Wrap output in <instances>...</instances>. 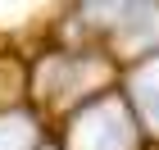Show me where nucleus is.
<instances>
[{"instance_id": "nucleus-1", "label": "nucleus", "mask_w": 159, "mask_h": 150, "mask_svg": "<svg viewBox=\"0 0 159 150\" xmlns=\"http://www.w3.org/2000/svg\"><path fill=\"white\" fill-rule=\"evenodd\" d=\"M73 150H132V118L118 100H100L73 123Z\"/></svg>"}, {"instance_id": "nucleus-2", "label": "nucleus", "mask_w": 159, "mask_h": 150, "mask_svg": "<svg viewBox=\"0 0 159 150\" xmlns=\"http://www.w3.org/2000/svg\"><path fill=\"white\" fill-rule=\"evenodd\" d=\"M132 96H136V105H141V114L159 127V59H150L146 68L132 77Z\"/></svg>"}, {"instance_id": "nucleus-3", "label": "nucleus", "mask_w": 159, "mask_h": 150, "mask_svg": "<svg viewBox=\"0 0 159 150\" xmlns=\"http://www.w3.org/2000/svg\"><path fill=\"white\" fill-rule=\"evenodd\" d=\"M32 141H37L32 118H23V114H5L0 118V150H32Z\"/></svg>"}, {"instance_id": "nucleus-4", "label": "nucleus", "mask_w": 159, "mask_h": 150, "mask_svg": "<svg viewBox=\"0 0 159 150\" xmlns=\"http://www.w3.org/2000/svg\"><path fill=\"white\" fill-rule=\"evenodd\" d=\"M141 0H86V14L96 18V23H109V18H123V14H132Z\"/></svg>"}]
</instances>
